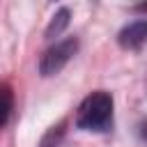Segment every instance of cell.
Returning <instances> with one entry per match:
<instances>
[{
  "instance_id": "cell-1",
  "label": "cell",
  "mask_w": 147,
  "mask_h": 147,
  "mask_svg": "<svg viewBox=\"0 0 147 147\" xmlns=\"http://www.w3.org/2000/svg\"><path fill=\"white\" fill-rule=\"evenodd\" d=\"M113 124V96L108 92H92L76 113V126L83 131H108Z\"/></svg>"
},
{
  "instance_id": "cell-2",
  "label": "cell",
  "mask_w": 147,
  "mask_h": 147,
  "mask_svg": "<svg viewBox=\"0 0 147 147\" xmlns=\"http://www.w3.org/2000/svg\"><path fill=\"white\" fill-rule=\"evenodd\" d=\"M76 51H78V39H76V37L62 39V41H57L55 46H51V48L41 55V62H39L41 76H53V74H57V71L74 57Z\"/></svg>"
},
{
  "instance_id": "cell-3",
  "label": "cell",
  "mask_w": 147,
  "mask_h": 147,
  "mask_svg": "<svg viewBox=\"0 0 147 147\" xmlns=\"http://www.w3.org/2000/svg\"><path fill=\"white\" fill-rule=\"evenodd\" d=\"M117 39H119V46L122 48H129V51L140 48L147 41V21H133V23H129L119 32Z\"/></svg>"
},
{
  "instance_id": "cell-4",
  "label": "cell",
  "mask_w": 147,
  "mask_h": 147,
  "mask_svg": "<svg viewBox=\"0 0 147 147\" xmlns=\"http://www.w3.org/2000/svg\"><path fill=\"white\" fill-rule=\"evenodd\" d=\"M67 25H69V9H60V11L53 16V21H51V25H48V30H46V37H57Z\"/></svg>"
},
{
  "instance_id": "cell-5",
  "label": "cell",
  "mask_w": 147,
  "mask_h": 147,
  "mask_svg": "<svg viewBox=\"0 0 147 147\" xmlns=\"http://www.w3.org/2000/svg\"><path fill=\"white\" fill-rule=\"evenodd\" d=\"M9 113H11V94L7 90H0V126L9 119Z\"/></svg>"
}]
</instances>
